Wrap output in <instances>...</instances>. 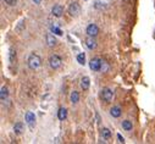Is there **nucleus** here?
Instances as JSON below:
<instances>
[{
  "label": "nucleus",
  "mask_w": 155,
  "mask_h": 144,
  "mask_svg": "<svg viewBox=\"0 0 155 144\" xmlns=\"http://www.w3.org/2000/svg\"><path fill=\"white\" fill-rule=\"evenodd\" d=\"M45 42H46V45H48L49 48H54L58 44V39L53 33H46L45 34Z\"/></svg>",
  "instance_id": "8"
},
{
  "label": "nucleus",
  "mask_w": 155,
  "mask_h": 144,
  "mask_svg": "<svg viewBox=\"0 0 155 144\" xmlns=\"http://www.w3.org/2000/svg\"><path fill=\"white\" fill-rule=\"evenodd\" d=\"M8 98H9V89H8V87L3 86L1 91H0V100H1V103L4 104V103L8 100Z\"/></svg>",
  "instance_id": "13"
},
{
  "label": "nucleus",
  "mask_w": 155,
  "mask_h": 144,
  "mask_svg": "<svg viewBox=\"0 0 155 144\" xmlns=\"http://www.w3.org/2000/svg\"><path fill=\"white\" fill-rule=\"evenodd\" d=\"M25 120H26V123H27V126L29 127V129H33L36 126V115L34 112H32V111H27L26 112V116H25Z\"/></svg>",
  "instance_id": "6"
},
{
  "label": "nucleus",
  "mask_w": 155,
  "mask_h": 144,
  "mask_svg": "<svg viewBox=\"0 0 155 144\" xmlns=\"http://www.w3.org/2000/svg\"><path fill=\"white\" fill-rule=\"evenodd\" d=\"M121 126H122V128L125 129L126 132H130V131H132V129H133V123H132L131 120H125V121H122Z\"/></svg>",
  "instance_id": "15"
},
{
  "label": "nucleus",
  "mask_w": 155,
  "mask_h": 144,
  "mask_svg": "<svg viewBox=\"0 0 155 144\" xmlns=\"http://www.w3.org/2000/svg\"><path fill=\"white\" fill-rule=\"evenodd\" d=\"M23 21H21V22H20V25H18V27H17V28H16V31H18V32H21L22 31V27H23Z\"/></svg>",
  "instance_id": "24"
},
{
  "label": "nucleus",
  "mask_w": 155,
  "mask_h": 144,
  "mask_svg": "<svg viewBox=\"0 0 155 144\" xmlns=\"http://www.w3.org/2000/svg\"><path fill=\"white\" fill-rule=\"evenodd\" d=\"M109 68H110L109 64H107L106 61H104V60H103V64H102V70H100V72H107V71H109Z\"/></svg>",
  "instance_id": "22"
},
{
  "label": "nucleus",
  "mask_w": 155,
  "mask_h": 144,
  "mask_svg": "<svg viewBox=\"0 0 155 144\" xmlns=\"http://www.w3.org/2000/svg\"><path fill=\"white\" fill-rule=\"evenodd\" d=\"M27 66H28V68L32 71L38 70V68L42 66V58L36 53L29 54L28 59H27Z\"/></svg>",
  "instance_id": "1"
},
{
  "label": "nucleus",
  "mask_w": 155,
  "mask_h": 144,
  "mask_svg": "<svg viewBox=\"0 0 155 144\" xmlns=\"http://www.w3.org/2000/svg\"><path fill=\"white\" fill-rule=\"evenodd\" d=\"M62 13H64V6L62 5H60V4H55L51 8V15L54 17H61L62 16Z\"/></svg>",
  "instance_id": "9"
},
{
  "label": "nucleus",
  "mask_w": 155,
  "mask_h": 144,
  "mask_svg": "<svg viewBox=\"0 0 155 144\" xmlns=\"http://www.w3.org/2000/svg\"><path fill=\"white\" fill-rule=\"evenodd\" d=\"M86 45H87V48H88L89 50H94L97 48V40L94 39V37H89L88 36V38L86 39Z\"/></svg>",
  "instance_id": "12"
},
{
  "label": "nucleus",
  "mask_w": 155,
  "mask_h": 144,
  "mask_svg": "<svg viewBox=\"0 0 155 144\" xmlns=\"http://www.w3.org/2000/svg\"><path fill=\"white\" fill-rule=\"evenodd\" d=\"M50 31H51V32H54L55 34H58V36H62V31L60 30L59 27L54 26V25H51V26H50Z\"/></svg>",
  "instance_id": "21"
},
{
  "label": "nucleus",
  "mask_w": 155,
  "mask_h": 144,
  "mask_svg": "<svg viewBox=\"0 0 155 144\" xmlns=\"http://www.w3.org/2000/svg\"><path fill=\"white\" fill-rule=\"evenodd\" d=\"M32 1H33V3H34L36 5H39L40 3H42V0H32Z\"/></svg>",
  "instance_id": "26"
},
{
  "label": "nucleus",
  "mask_w": 155,
  "mask_h": 144,
  "mask_svg": "<svg viewBox=\"0 0 155 144\" xmlns=\"http://www.w3.org/2000/svg\"><path fill=\"white\" fill-rule=\"evenodd\" d=\"M86 33H87V36L95 38L99 34V27L95 23H89L88 26H87V28H86Z\"/></svg>",
  "instance_id": "7"
},
{
  "label": "nucleus",
  "mask_w": 155,
  "mask_h": 144,
  "mask_svg": "<svg viewBox=\"0 0 155 144\" xmlns=\"http://www.w3.org/2000/svg\"><path fill=\"white\" fill-rule=\"evenodd\" d=\"M70 101L72 103V104H77V103L79 101V93L77 91H73L70 95Z\"/></svg>",
  "instance_id": "19"
},
{
  "label": "nucleus",
  "mask_w": 155,
  "mask_h": 144,
  "mask_svg": "<svg viewBox=\"0 0 155 144\" xmlns=\"http://www.w3.org/2000/svg\"><path fill=\"white\" fill-rule=\"evenodd\" d=\"M100 134H102V137L104 139H110L111 138V131L109 128H106V127H104V128H102L100 129Z\"/></svg>",
  "instance_id": "18"
},
{
  "label": "nucleus",
  "mask_w": 155,
  "mask_h": 144,
  "mask_svg": "<svg viewBox=\"0 0 155 144\" xmlns=\"http://www.w3.org/2000/svg\"><path fill=\"white\" fill-rule=\"evenodd\" d=\"M77 63L79 65H84L86 64V54L84 53H79L77 55Z\"/></svg>",
  "instance_id": "20"
},
{
  "label": "nucleus",
  "mask_w": 155,
  "mask_h": 144,
  "mask_svg": "<svg viewBox=\"0 0 155 144\" xmlns=\"http://www.w3.org/2000/svg\"><path fill=\"white\" fill-rule=\"evenodd\" d=\"M79 86L81 88L83 89V91H88L89 87H90V79L88 76H83L81 78V82H79Z\"/></svg>",
  "instance_id": "11"
},
{
  "label": "nucleus",
  "mask_w": 155,
  "mask_h": 144,
  "mask_svg": "<svg viewBox=\"0 0 155 144\" xmlns=\"http://www.w3.org/2000/svg\"><path fill=\"white\" fill-rule=\"evenodd\" d=\"M58 119L60 121H65L67 119V110L66 107H60L59 111H58Z\"/></svg>",
  "instance_id": "17"
},
{
  "label": "nucleus",
  "mask_w": 155,
  "mask_h": 144,
  "mask_svg": "<svg viewBox=\"0 0 155 144\" xmlns=\"http://www.w3.org/2000/svg\"><path fill=\"white\" fill-rule=\"evenodd\" d=\"M16 59H17L16 50L13 49V48H10V49H9V61H10V64H15Z\"/></svg>",
  "instance_id": "16"
},
{
  "label": "nucleus",
  "mask_w": 155,
  "mask_h": 144,
  "mask_svg": "<svg viewBox=\"0 0 155 144\" xmlns=\"http://www.w3.org/2000/svg\"><path fill=\"white\" fill-rule=\"evenodd\" d=\"M67 11H69L70 16L72 17H78L79 13H81V6L77 1H72L70 5H69V9H67Z\"/></svg>",
  "instance_id": "5"
},
{
  "label": "nucleus",
  "mask_w": 155,
  "mask_h": 144,
  "mask_svg": "<svg viewBox=\"0 0 155 144\" xmlns=\"http://www.w3.org/2000/svg\"><path fill=\"white\" fill-rule=\"evenodd\" d=\"M100 99L105 103H111L112 99H114V91L111 88H103L102 91H100Z\"/></svg>",
  "instance_id": "3"
},
{
  "label": "nucleus",
  "mask_w": 155,
  "mask_h": 144,
  "mask_svg": "<svg viewBox=\"0 0 155 144\" xmlns=\"http://www.w3.org/2000/svg\"><path fill=\"white\" fill-rule=\"evenodd\" d=\"M117 139H119V142L120 143H125V138L121 134H117Z\"/></svg>",
  "instance_id": "25"
},
{
  "label": "nucleus",
  "mask_w": 155,
  "mask_h": 144,
  "mask_svg": "<svg viewBox=\"0 0 155 144\" xmlns=\"http://www.w3.org/2000/svg\"><path fill=\"white\" fill-rule=\"evenodd\" d=\"M3 1L9 6H15L17 4V0H3Z\"/></svg>",
  "instance_id": "23"
},
{
  "label": "nucleus",
  "mask_w": 155,
  "mask_h": 144,
  "mask_svg": "<svg viewBox=\"0 0 155 144\" xmlns=\"http://www.w3.org/2000/svg\"><path fill=\"white\" fill-rule=\"evenodd\" d=\"M48 64L51 70H59L62 65V58L60 55H56V54H53L48 59Z\"/></svg>",
  "instance_id": "2"
},
{
  "label": "nucleus",
  "mask_w": 155,
  "mask_h": 144,
  "mask_svg": "<svg viewBox=\"0 0 155 144\" xmlns=\"http://www.w3.org/2000/svg\"><path fill=\"white\" fill-rule=\"evenodd\" d=\"M109 114H110L111 117H114V119H119L120 116L122 115V109H121V106H119V105H115V106H112V107L110 109Z\"/></svg>",
  "instance_id": "10"
},
{
  "label": "nucleus",
  "mask_w": 155,
  "mask_h": 144,
  "mask_svg": "<svg viewBox=\"0 0 155 144\" xmlns=\"http://www.w3.org/2000/svg\"><path fill=\"white\" fill-rule=\"evenodd\" d=\"M23 129H25V127H23L22 122H16L15 125H13V132L17 136H21L23 133Z\"/></svg>",
  "instance_id": "14"
},
{
  "label": "nucleus",
  "mask_w": 155,
  "mask_h": 144,
  "mask_svg": "<svg viewBox=\"0 0 155 144\" xmlns=\"http://www.w3.org/2000/svg\"><path fill=\"white\" fill-rule=\"evenodd\" d=\"M102 64H103V60L100 58H93L89 61V68L93 72H100V70H102Z\"/></svg>",
  "instance_id": "4"
}]
</instances>
